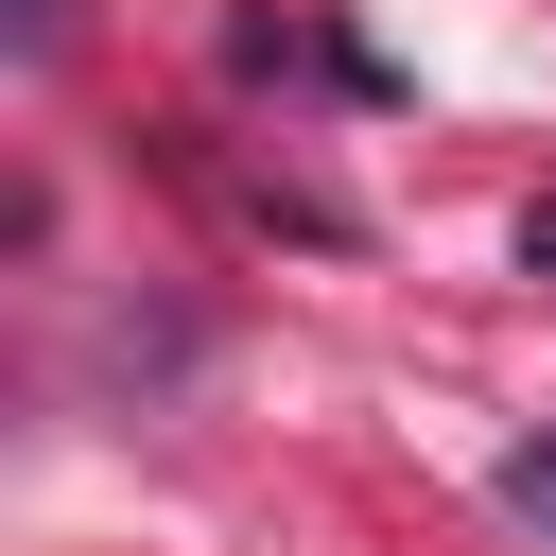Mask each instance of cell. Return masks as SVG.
<instances>
[{
    "label": "cell",
    "instance_id": "2",
    "mask_svg": "<svg viewBox=\"0 0 556 556\" xmlns=\"http://www.w3.org/2000/svg\"><path fill=\"white\" fill-rule=\"evenodd\" d=\"M0 35H17V70H52V52H70V0H17Z\"/></svg>",
    "mask_w": 556,
    "mask_h": 556
},
{
    "label": "cell",
    "instance_id": "1",
    "mask_svg": "<svg viewBox=\"0 0 556 556\" xmlns=\"http://www.w3.org/2000/svg\"><path fill=\"white\" fill-rule=\"evenodd\" d=\"M504 521H521V539H556V434H521V452H504Z\"/></svg>",
    "mask_w": 556,
    "mask_h": 556
},
{
    "label": "cell",
    "instance_id": "3",
    "mask_svg": "<svg viewBox=\"0 0 556 556\" xmlns=\"http://www.w3.org/2000/svg\"><path fill=\"white\" fill-rule=\"evenodd\" d=\"M521 261H539V278H556V191H539V208H521Z\"/></svg>",
    "mask_w": 556,
    "mask_h": 556
}]
</instances>
